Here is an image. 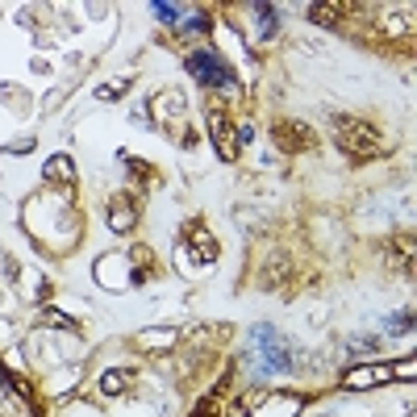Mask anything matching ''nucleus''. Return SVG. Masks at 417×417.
Returning <instances> with one entry per match:
<instances>
[{
  "mask_svg": "<svg viewBox=\"0 0 417 417\" xmlns=\"http://www.w3.org/2000/svg\"><path fill=\"white\" fill-rule=\"evenodd\" d=\"M397 368L392 363H375V368H359L346 375V388H375V384H384V380H392Z\"/></svg>",
  "mask_w": 417,
  "mask_h": 417,
  "instance_id": "6",
  "label": "nucleus"
},
{
  "mask_svg": "<svg viewBox=\"0 0 417 417\" xmlns=\"http://www.w3.org/2000/svg\"><path fill=\"white\" fill-rule=\"evenodd\" d=\"M134 222H138V217L130 213V200H126V196H113V209H109V226H113L117 234H126V230H134Z\"/></svg>",
  "mask_w": 417,
  "mask_h": 417,
  "instance_id": "9",
  "label": "nucleus"
},
{
  "mask_svg": "<svg viewBox=\"0 0 417 417\" xmlns=\"http://www.w3.org/2000/svg\"><path fill=\"white\" fill-rule=\"evenodd\" d=\"M184 238L196 246V250H200V255H205V263H213V259H217V242L209 238V230H205L200 222H192V226L184 230Z\"/></svg>",
  "mask_w": 417,
  "mask_h": 417,
  "instance_id": "7",
  "label": "nucleus"
},
{
  "mask_svg": "<svg viewBox=\"0 0 417 417\" xmlns=\"http://www.w3.org/2000/svg\"><path fill=\"white\" fill-rule=\"evenodd\" d=\"M330 130H334V142L351 159H380V155H388L384 134L375 126H368L363 117H330Z\"/></svg>",
  "mask_w": 417,
  "mask_h": 417,
  "instance_id": "1",
  "label": "nucleus"
},
{
  "mask_svg": "<svg viewBox=\"0 0 417 417\" xmlns=\"http://www.w3.org/2000/svg\"><path fill=\"white\" fill-rule=\"evenodd\" d=\"M126 384H130V371H104V375H100V392H104V397H121Z\"/></svg>",
  "mask_w": 417,
  "mask_h": 417,
  "instance_id": "10",
  "label": "nucleus"
},
{
  "mask_svg": "<svg viewBox=\"0 0 417 417\" xmlns=\"http://www.w3.org/2000/svg\"><path fill=\"white\" fill-rule=\"evenodd\" d=\"M342 13H346V4H309V17H313V21H322V25L342 21Z\"/></svg>",
  "mask_w": 417,
  "mask_h": 417,
  "instance_id": "11",
  "label": "nucleus"
},
{
  "mask_svg": "<svg viewBox=\"0 0 417 417\" xmlns=\"http://www.w3.org/2000/svg\"><path fill=\"white\" fill-rule=\"evenodd\" d=\"M288 267H292V263H288V255H272V263H263V267H259V284H263V288H279L284 276H288Z\"/></svg>",
  "mask_w": 417,
  "mask_h": 417,
  "instance_id": "8",
  "label": "nucleus"
},
{
  "mask_svg": "<svg viewBox=\"0 0 417 417\" xmlns=\"http://www.w3.org/2000/svg\"><path fill=\"white\" fill-rule=\"evenodd\" d=\"M47 180H75V167H71V159H50L47 163Z\"/></svg>",
  "mask_w": 417,
  "mask_h": 417,
  "instance_id": "12",
  "label": "nucleus"
},
{
  "mask_svg": "<svg viewBox=\"0 0 417 417\" xmlns=\"http://www.w3.org/2000/svg\"><path fill=\"white\" fill-rule=\"evenodd\" d=\"M209 130H213L217 150H222L226 159H234L238 150H234V142H230V117H226V109H222V104H213V109H209Z\"/></svg>",
  "mask_w": 417,
  "mask_h": 417,
  "instance_id": "5",
  "label": "nucleus"
},
{
  "mask_svg": "<svg viewBox=\"0 0 417 417\" xmlns=\"http://www.w3.org/2000/svg\"><path fill=\"white\" fill-rule=\"evenodd\" d=\"M188 67L200 75V84H213V88H234L230 63H226L222 54H213V50H200V54H192V59H188Z\"/></svg>",
  "mask_w": 417,
  "mask_h": 417,
  "instance_id": "2",
  "label": "nucleus"
},
{
  "mask_svg": "<svg viewBox=\"0 0 417 417\" xmlns=\"http://www.w3.org/2000/svg\"><path fill=\"white\" fill-rule=\"evenodd\" d=\"M126 263H130V255H104V259L96 263V279L109 284V288H126V284H134V279L126 276Z\"/></svg>",
  "mask_w": 417,
  "mask_h": 417,
  "instance_id": "4",
  "label": "nucleus"
},
{
  "mask_svg": "<svg viewBox=\"0 0 417 417\" xmlns=\"http://www.w3.org/2000/svg\"><path fill=\"white\" fill-rule=\"evenodd\" d=\"M272 138H276L279 150H288V155H296V150H313L318 146V134L309 130V126H301V121H292V117H284L272 126Z\"/></svg>",
  "mask_w": 417,
  "mask_h": 417,
  "instance_id": "3",
  "label": "nucleus"
},
{
  "mask_svg": "<svg viewBox=\"0 0 417 417\" xmlns=\"http://www.w3.org/2000/svg\"><path fill=\"white\" fill-rule=\"evenodd\" d=\"M126 88H130V80H113V84H109L104 92H96V96H100V100H117V96L126 92Z\"/></svg>",
  "mask_w": 417,
  "mask_h": 417,
  "instance_id": "13",
  "label": "nucleus"
}]
</instances>
